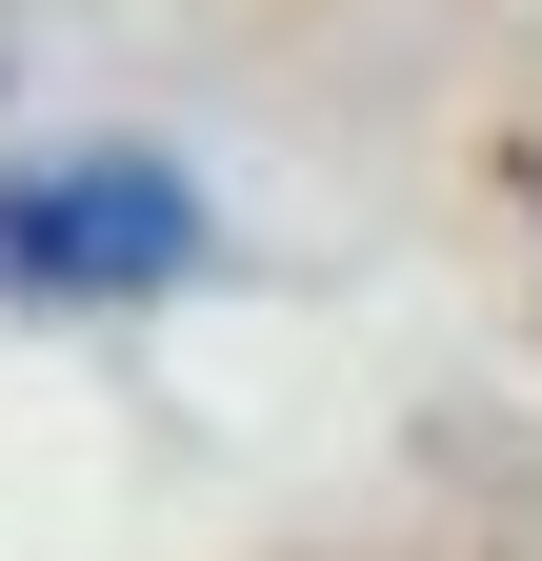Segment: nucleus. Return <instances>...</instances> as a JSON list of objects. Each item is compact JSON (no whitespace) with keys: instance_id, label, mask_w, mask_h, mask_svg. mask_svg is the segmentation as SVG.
<instances>
[{"instance_id":"1","label":"nucleus","mask_w":542,"mask_h":561,"mask_svg":"<svg viewBox=\"0 0 542 561\" xmlns=\"http://www.w3.org/2000/svg\"><path fill=\"white\" fill-rule=\"evenodd\" d=\"M201 261V201L161 161H41L0 181V301H142Z\"/></svg>"}]
</instances>
